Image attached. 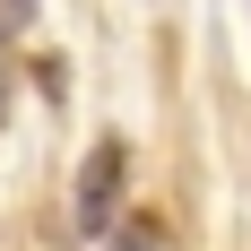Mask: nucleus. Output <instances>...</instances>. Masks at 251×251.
I'll list each match as a JSON object with an SVG mask.
<instances>
[{
    "mask_svg": "<svg viewBox=\"0 0 251 251\" xmlns=\"http://www.w3.org/2000/svg\"><path fill=\"white\" fill-rule=\"evenodd\" d=\"M122 174H130V148H122V139H96L87 165H78V226H87V234L113 226V208H122Z\"/></svg>",
    "mask_w": 251,
    "mask_h": 251,
    "instance_id": "1",
    "label": "nucleus"
},
{
    "mask_svg": "<svg viewBox=\"0 0 251 251\" xmlns=\"http://www.w3.org/2000/svg\"><path fill=\"white\" fill-rule=\"evenodd\" d=\"M104 251H165V234H156V217H130V226L104 234Z\"/></svg>",
    "mask_w": 251,
    "mask_h": 251,
    "instance_id": "2",
    "label": "nucleus"
},
{
    "mask_svg": "<svg viewBox=\"0 0 251 251\" xmlns=\"http://www.w3.org/2000/svg\"><path fill=\"white\" fill-rule=\"evenodd\" d=\"M26 18H35V0H0V26H9V35H18Z\"/></svg>",
    "mask_w": 251,
    "mask_h": 251,
    "instance_id": "3",
    "label": "nucleus"
},
{
    "mask_svg": "<svg viewBox=\"0 0 251 251\" xmlns=\"http://www.w3.org/2000/svg\"><path fill=\"white\" fill-rule=\"evenodd\" d=\"M0 122H9V26H0Z\"/></svg>",
    "mask_w": 251,
    "mask_h": 251,
    "instance_id": "4",
    "label": "nucleus"
}]
</instances>
